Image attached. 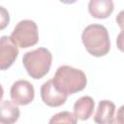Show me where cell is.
<instances>
[{"label":"cell","mask_w":124,"mask_h":124,"mask_svg":"<svg viewBox=\"0 0 124 124\" xmlns=\"http://www.w3.org/2000/svg\"><path fill=\"white\" fill-rule=\"evenodd\" d=\"M10 96L12 101L18 106H26L30 104L35 97L34 86L25 79H19L13 83Z\"/></svg>","instance_id":"5b68a950"},{"label":"cell","mask_w":124,"mask_h":124,"mask_svg":"<svg viewBox=\"0 0 124 124\" xmlns=\"http://www.w3.org/2000/svg\"><path fill=\"white\" fill-rule=\"evenodd\" d=\"M52 62L51 52L45 47H39L24 53L22 64L28 75L34 79L45 77L50 69Z\"/></svg>","instance_id":"3957f363"},{"label":"cell","mask_w":124,"mask_h":124,"mask_svg":"<svg viewBox=\"0 0 124 124\" xmlns=\"http://www.w3.org/2000/svg\"><path fill=\"white\" fill-rule=\"evenodd\" d=\"M1 10V29H4L5 26L9 23L10 17H9V13L5 10L4 7H0Z\"/></svg>","instance_id":"4fadbf2b"},{"label":"cell","mask_w":124,"mask_h":124,"mask_svg":"<svg viewBox=\"0 0 124 124\" xmlns=\"http://www.w3.org/2000/svg\"><path fill=\"white\" fill-rule=\"evenodd\" d=\"M108 124H124V120L116 116V117H113Z\"/></svg>","instance_id":"2e32d148"},{"label":"cell","mask_w":124,"mask_h":124,"mask_svg":"<svg viewBox=\"0 0 124 124\" xmlns=\"http://www.w3.org/2000/svg\"><path fill=\"white\" fill-rule=\"evenodd\" d=\"M81 41L88 53L95 57L105 56L110 49L108 31L102 24L86 26L82 31Z\"/></svg>","instance_id":"6da1fadb"},{"label":"cell","mask_w":124,"mask_h":124,"mask_svg":"<svg viewBox=\"0 0 124 124\" xmlns=\"http://www.w3.org/2000/svg\"><path fill=\"white\" fill-rule=\"evenodd\" d=\"M67 97L68 95L56 88L52 79L44 82L41 86V98L43 102L48 107L56 108L64 105L67 101Z\"/></svg>","instance_id":"8992f818"},{"label":"cell","mask_w":124,"mask_h":124,"mask_svg":"<svg viewBox=\"0 0 124 124\" xmlns=\"http://www.w3.org/2000/svg\"><path fill=\"white\" fill-rule=\"evenodd\" d=\"M116 23L121 28V30H124V10L120 11L116 16Z\"/></svg>","instance_id":"9a60e30c"},{"label":"cell","mask_w":124,"mask_h":124,"mask_svg":"<svg viewBox=\"0 0 124 124\" xmlns=\"http://www.w3.org/2000/svg\"><path fill=\"white\" fill-rule=\"evenodd\" d=\"M114 4L111 0H90L88 3V11L90 15L98 19L108 17L113 12Z\"/></svg>","instance_id":"ba28073f"},{"label":"cell","mask_w":124,"mask_h":124,"mask_svg":"<svg viewBox=\"0 0 124 124\" xmlns=\"http://www.w3.org/2000/svg\"><path fill=\"white\" fill-rule=\"evenodd\" d=\"M19 108L13 102L9 100H3L1 102V123L2 124H14L19 118Z\"/></svg>","instance_id":"8fae6325"},{"label":"cell","mask_w":124,"mask_h":124,"mask_svg":"<svg viewBox=\"0 0 124 124\" xmlns=\"http://www.w3.org/2000/svg\"><path fill=\"white\" fill-rule=\"evenodd\" d=\"M77 116L70 111H61L53 116L48 121V124H77Z\"/></svg>","instance_id":"7c38bea8"},{"label":"cell","mask_w":124,"mask_h":124,"mask_svg":"<svg viewBox=\"0 0 124 124\" xmlns=\"http://www.w3.org/2000/svg\"><path fill=\"white\" fill-rule=\"evenodd\" d=\"M95 102L90 96H82L74 104V114L80 120H87L93 113Z\"/></svg>","instance_id":"9c48e42d"},{"label":"cell","mask_w":124,"mask_h":124,"mask_svg":"<svg viewBox=\"0 0 124 124\" xmlns=\"http://www.w3.org/2000/svg\"><path fill=\"white\" fill-rule=\"evenodd\" d=\"M52 81L59 91L66 95H72L85 88L87 78L81 70L63 65L56 70Z\"/></svg>","instance_id":"7a4b0ae2"},{"label":"cell","mask_w":124,"mask_h":124,"mask_svg":"<svg viewBox=\"0 0 124 124\" xmlns=\"http://www.w3.org/2000/svg\"><path fill=\"white\" fill-rule=\"evenodd\" d=\"M115 105L109 100H102L98 104L94 121L97 124H108L114 115Z\"/></svg>","instance_id":"30bf717a"},{"label":"cell","mask_w":124,"mask_h":124,"mask_svg":"<svg viewBox=\"0 0 124 124\" xmlns=\"http://www.w3.org/2000/svg\"><path fill=\"white\" fill-rule=\"evenodd\" d=\"M18 55L17 46L11 37L2 36L0 39V69L6 70L11 67Z\"/></svg>","instance_id":"52a82bcc"},{"label":"cell","mask_w":124,"mask_h":124,"mask_svg":"<svg viewBox=\"0 0 124 124\" xmlns=\"http://www.w3.org/2000/svg\"><path fill=\"white\" fill-rule=\"evenodd\" d=\"M10 37L14 43L21 48L33 46L39 41L37 24L31 19L20 20L14 28Z\"/></svg>","instance_id":"277c9868"},{"label":"cell","mask_w":124,"mask_h":124,"mask_svg":"<svg viewBox=\"0 0 124 124\" xmlns=\"http://www.w3.org/2000/svg\"><path fill=\"white\" fill-rule=\"evenodd\" d=\"M116 116H117V117H119V118H121L122 120H124V105H123V106H121V107L118 108Z\"/></svg>","instance_id":"e0dca14e"},{"label":"cell","mask_w":124,"mask_h":124,"mask_svg":"<svg viewBox=\"0 0 124 124\" xmlns=\"http://www.w3.org/2000/svg\"><path fill=\"white\" fill-rule=\"evenodd\" d=\"M116 46L120 51L124 52V30H122L118 34V36L116 38Z\"/></svg>","instance_id":"5bb4252c"}]
</instances>
